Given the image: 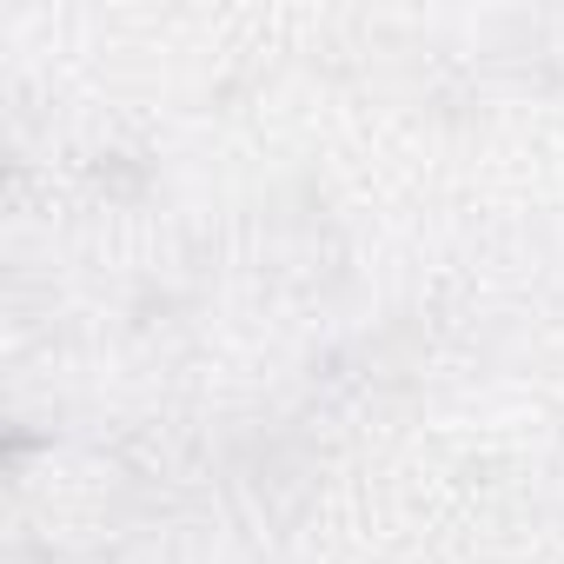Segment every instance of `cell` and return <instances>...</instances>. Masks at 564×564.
<instances>
[]
</instances>
